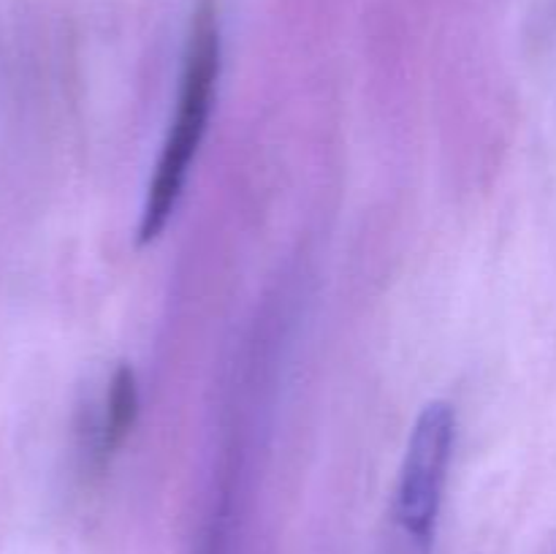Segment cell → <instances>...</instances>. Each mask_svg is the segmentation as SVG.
Returning <instances> with one entry per match:
<instances>
[{
  "label": "cell",
  "mask_w": 556,
  "mask_h": 554,
  "mask_svg": "<svg viewBox=\"0 0 556 554\" xmlns=\"http://www.w3.org/2000/svg\"><path fill=\"white\" fill-rule=\"evenodd\" d=\"M217 76H220V25L212 0H201L190 22L188 49H185L182 79H179L177 112L168 125L161 158L147 185L139 221V244L155 242L172 221L182 196L185 179L195 161L201 139L206 134L212 106H215Z\"/></svg>",
  "instance_id": "obj_1"
},
{
  "label": "cell",
  "mask_w": 556,
  "mask_h": 554,
  "mask_svg": "<svg viewBox=\"0 0 556 554\" xmlns=\"http://www.w3.org/2000/svg\"><path fill=\"white\" fill-rule=\"evenodd\" d=\"M139 413V386H136V373L123 364L114 373L106 394V413L101 424V451L112 454L123 445V440L130 435V427Z\"/></svg>",
  "instance_id": "obj_3"
},
{
  "label": "cell",
  "mask_w": 556,
  "mask_h": 554,
  "mask_svg": "<svg viewBox=\"0 0 556 554\" xmlns=\"http://www.w3.org/2000/svg\"><path fill=\"white\" fill-rule=\"evenodd\" d=\"M454 407L443 400L424 405L416 418V427L407 438L394 503L396 525L418 552H429L434 541L445 478H448L451 454H454Z\"/></svg>",
  "instance_id": "obj_2"
}]
</instances>
